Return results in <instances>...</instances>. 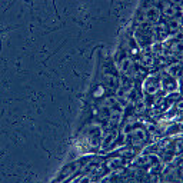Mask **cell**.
I'll return each mask as SVG.
<instances>
[{"mask_svg": "<svg viewBox=\"0 0 183 183\" xmlns=\"http://www.w3.org/2000/svg\"><path fill=\"white\" fill-rule=\"evenodd\" d=\"M169 30L178 32L179 30V22H170V23H169Z\"/></svg>", "mask_w": 183, "mask_h": 183, "instance_id": "ba28073f", "label": "cell"}, {"mask_svg": "<svg viewBox=\"0 0 183 183\" xmlns=\"http://www.w3.org/2000/svg\"><path fill=\"white\" fill-rule=\"evenodd\" d=\"M115 140H116V133H110V135H109V136L103 140V146H105V148H109V146H110Z\"/></svg>", "mask_w": 183, "mask_h": 183, "instance_id": "277c9868", "label": "cell"}, {"mask_svg": "<svg viewBox=\"0 0 183 183\" xmlns=\"http://www.w3.org/2000/svg\"><path fill=\"white\" fill-rule=\"evenodd\" d=\"M120 165V159H110V162L107 163V166L110 169H113V168H117Z\"/></svg>", "mask_w": 183, "mask_h": 183, "instance_id": "52a82bcc", "label": "cell"}, {"mask_svg": "<svg viewBox=\"0 0 183 183\" xmlns=\"http://www.w3.org/2000/svg\"><path fill=\"white\" fill-rule=\"evenodd\" d=\"M143 87H145V90L148 92V93L153 95V93H156V92L160 89V80H158L155 76H150L148 80L145 82Z\"/></svg>", "mask_w": 183, "mask_h": 183, "instance_id": "6da1fadb", "label": "cell"}, {"mask_svg": "<svg viewBox=\"0 0 183 183\" xmlns=\"http://www.w3.org/2000/svg\"><path fill=\"white\" fill-rule=\"evenodd\" d=\"M162 85H163V87H165L166 90L170 92V90H173V89L176 87V80H175L173 77L168 76V77H165V79L162 80Z\"/></svg>", "mask_w": 183, "mask_h": 183, "instance_id": "7a4b0ae2", "label": "cell"}, {"mask_svg": "<svg viewBox=\"0 0 183 183\" xmlns=\"http://www.w3.org/2000/svg\"><path fill=\"white\" fill-rule=\"evenodd\" d=\"M103 93H105V87H103V86H99V87L96 89V93H93V96H95V97H99V96H102Z\"/></svg>", "mask_w": 183, "mask_h": 183, "instance_id": "9c48e42d", "label": "cell"}, {"mask_svg": "<svg viewBox=\"0 0 183 183\" xmlns=\"http://www.w3.org/2000/svg\"><path fill=\"white\" fill-rule=\"evenodd\" d=\"M152 50L155 52V53H159V52H162V45H153Z\"/></svg>", "mask_w": 183, "mask_h": 183, "instance_id": "30bf717a", "label": "cell"}, {"mask_svg": "<svg viewBox=\"0 0 183 183\" xmlns=\"http://www.w3.org/2000/svg\"><path fill=\"white\" fill-rule=\"evenodd\" d=\"M168 73L170 75V77H173V76H179V75H180V67H179V65L170 66V67L168 69Z\"/></svg>", "mask_w": 183, "mask_h": 183, "instance_id": "5b68a950", "label": "cell"}, {"mask_svg": "<svg viewBox=\"0 0 183 183\" xmlns=\"http://www.w3.org/2000/svg\"><path fill=\"white\" fill-rule=\"evenodd\" d=\"M146 19L149 22H158L159 20V10L158 9H149L146 12Z\"/></svg>", "mask_w": 183, "mask_h": 183, "instance_id": "3957f363", "label": "cell"}, {"mask_svg": "<svg viewBox=\"0 0 183 183\" xmlns=\"http://www.w3.org/2000/svg\"><path fill=\"white\" fill-rule=\"evenodd\" d=\"M165 13L169 15V16H175L176 10H175V7H173L170 3H166V5H165Z\"/></svg>", "mask_w": 183, "mask_h": 183, "instance_id": "8992f818", "label": "cell"}]
</instances>
